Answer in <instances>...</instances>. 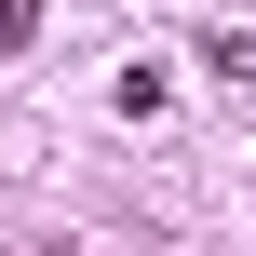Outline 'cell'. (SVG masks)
<instances>
[{
	"label": "cell",
	"mask_w": 256,
	"mask_h": 256,
	"mask_svg": "<svg viewBox=\"0 0 256 256\" xmlns=\"http://www.w3.org/2000/svg\"><path fill=\"white\" fill-rule=\"evenodd\" d=\"M27 27H40V0H0V40H27Z\"/></svg>",
	"instance_id": "1"
}]
</instances>
